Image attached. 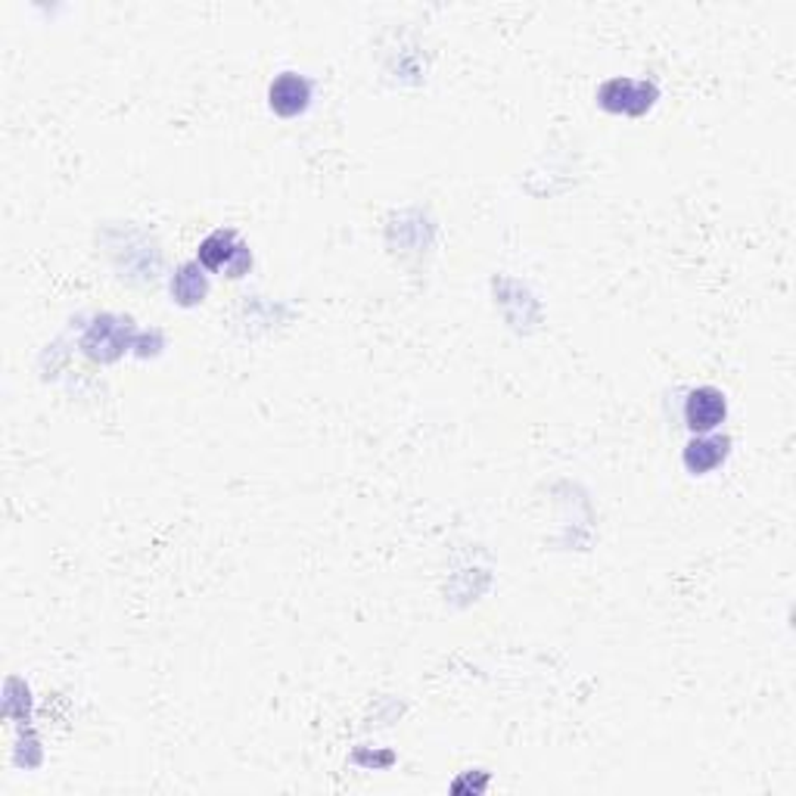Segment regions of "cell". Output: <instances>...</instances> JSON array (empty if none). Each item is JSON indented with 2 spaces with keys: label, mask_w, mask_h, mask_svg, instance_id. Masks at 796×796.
Segmentation results:
<instances>
[{
  "label": "cell",
  "mask_w": 796,
  "mask_h": 796,
  "mask_svg": "<svg viewBox=\"0 0 796 796\" xmlns=\"http://www.w3.org/2000/svg\"><path fill=\"white\" fill-rule=\"evenodd\" d=\"M199 262L209 268V272H228L231 277H240L243 268L250 265V253L246 246L237 240L233 231H215L212 237L203 240L199 246Z\"/></svg>",
  "instance_id": "6da1fadb"
},
{
  "label": "cell",
  "mask_w": 796,
  "mask_h": 796,
  "mask_svg": "<svg viewBox=\"0 0 796 796\" xmlns=\"http://www.w3.org/2000/svg\"><path fill=\"white\" fill-rule=\"evenodd\" d=\"M725 395L716 387H700L684 402V420L694 432H710L725 420Z\"/></svg>",
  "instance_id": "7a4b0ae2"
},
{
  "label": "cell",
  "mask_w": 796,
  "mask_h": 796,
  "mask_svg": "<svg viewBox=\"0 0 796 796\" xmlns=\"http://www.w3.org/2000/svg\"><path fill=\"white\" fill-rule=\"evenodd\" d=\"M268 100H272V109L277 116H299L309 106L311 84L302 76H296V72H284L272 84Z\"/></svg>",
  "instance_id": "3957f363"
},
{
  "label": "cell",
  "mask_w": 796,
  "mask_h": 796,
  "mask_svg": "<svg viewBox=\"0 0 796 796\" xmlns=\"http://www.w3.org/2000/svg\"><path fill=\"white\" fill-rule=\"evenodd\" d=\"M725 448H728V439H694L691 446L684 448V464L691 473H706V470L722 464Z\"/></svg>",
  "instance_id": "277c9868"
}]
</instances>
